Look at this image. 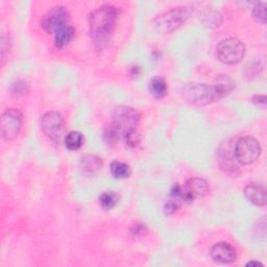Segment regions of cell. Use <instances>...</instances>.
Wrapping results in <instances>:
<instances>
[{
	"label": "cell",
	"mask_w": 267,
	"mask_h": 267,
	"mask_svg": "<svg viewBox=\"0 0 267 267\" xmlns=\"http://www.w3.org/2000/svg\"><path fill=\"white\" fill-rule=\"evenodd\" d=\"M118 19V11L115 7L104 5L95 9L89 16V27L94 39L104 40L115 28Z\"/></svg>",
	"instance_id": "1"
},
{
	"label": "cell",
	"mask_w": 267,
	"mask_h": 267,
	"mask_svg": "<svg viewBox=\"0 0 267 267\" xmlns=\"http://www.w3.org/2000/svg\"><path fill=\"white\" fill-rule=\"evenodd\" d=\"M185 99L195 106H207L222 98L215 86L201 83H189L183 89Z\"/></svg>",
	"instance_id": "2"
},
{
	"label": "cell",
	"mask_w": 267,
	"mask_h": 267,
	"mask_svg": "<svg viewBox=\"0 0 267 267\" xmlns=\"http://www.w3.org/2000/svg\"><path fill=\"white\" fill-rule=\"evenodd\" d=\"M192 14V9L189 7H178L160 15L155 20V28L160 34L174 31L185 23Z\"/></svg>",
	"instance_id": "3"
},
{
	"label": "cell",
	"mask_w": 267,
	"mask_h": 267,
	"mask_svg": "<svg viewBox=\"0 0 267 267\" xmlns=\"http://www.w3.org/2000/svg\"><path fill=\"white\" fill-rule=\"evenodd\" d=\"M244 55L245 46L237 38H228L222 40L216 47L217 59L223 64H238L242 61Z\"/></svg>",
	"instance_id": "4"
},
{
	"label": "cell",
	"mask_w": 267,
	"mask_h": 267,
	"mask_svg": "<svg viewBox=\"0 0 267 267\" xmlns=\"http://www.w3.org/2000/svg\"><path fill=\"white\" fill-rule=\"evenodd\" d=\"M234 155L236 161L242 165L253 164L259 159L261 155V145L254 137H242L236 142Z\"/></svg>",
	"instance_id": "5"
},
{
	"label": "cell",
	"mask_w": 267,
	"mask_h": 267,
	"mask_svg": "<svg viewBox=\"0 0 267 267\" xmlns=\"http://www.w3.org/2000/svg\"><path fill=\"white\" fill-rule=\"evenodd\" d=\"M140 122V115L137 110L126 106H119L113 112V125L121 135L130 130H135Z\"/></svg>",
	"instance_id": "6"
},
{
	"label": "cell",
	"mask_w": 267,
	"mask_h": 267,
	"mask_svg": "<svg viewBox=\"0 0 267 267\" xmlns=\"http://www.w3.org/2000/svg\"><path fill=\"white\" fill-rule=\"evenodd\" d=\"M23 123L22 113L17 109L7 110L2 116L0 121V130L5 140H14L20 132Z\"/></svg>",
	"instance_id": "7"
},
{
	"label": "cell",
	"mask_w": 267,
	"mask_h": 267,
	"mask_svg": "<svg viewBox=\"0 0 267 267\" xmlns=\"http://www.w3.org/2000/svg\"><path fill=\"white\" fill-rule=\"evenodd\" d=\"M41 128L51 141L59 142L65 129V122L61 114L55 111L45 113L41 118Z\"/></svg>",
	"instance_id": "8"
},
{
	"label": "cell",
	"mask_w": 267,
	"mask_h": 267,
	"mask_svg": "<svg viewBox=\"0 0 267 267\" xmlns=\"http://www.w3.org/2000/svg\"><path fill=\"white\" fill-rule=\"evenodd\" d=\"M70 15L66 8L54 7L50 9L42 18L41 26L48 34H55L66 25H69Z\"/></svg>",
	"instance_id": "9"
},
{
	"label": "cell",
	"mask_w": 267,
	"mask_h": 267,
	"mask_svg": "<svg viewBox=\"0 0 267 267\" xmlns=\"http://www.w3.org/2000/svg\"><path fill=\"white\" fill-rule=\"evenodd\" d=\"M211 257L214 261L227 264L236 260L237 254L234 247L227 242H218L211 250Z\"/></svg>",
	"instance_id": "10"
},
{
	"label": "cell",
	"mask_w": 267,
	"mask_h": 267,
	"mask_svg": "<svg viewBox=\"0 0 267 267\" xmlns=\"http://www.w3.org/2000/svg\"><path fill=\"white\" fill-rule=\"evenodd\" d=\"M244 195L250 203L258 207L266 205V190L261 184H250L244 188Z\"/></svg>",
	"instance_id": "11"
},
{
	"label": "cell",
	"mask_w": 267,
	"mask_h": 267,
	"mask_svg": "<svg viewBox=\"0 0 267 267\" xmlns=\"http://www.w3.org/2000/svg\"><path fill=\"white\" fill-rule=\"evenodd\" d=\"M220 167L226 171V173H234L237 169L236 166V158L234 155V150L228 147L227 145L221 146L219 149V157H218Z\"/></svg>",
	"instance_id": "12"
},
{
	"label": "cell",
	"mask_w": 267,
	"mask_h": 267,
	"mask_svg": "<svg viewBox=\"0 0 267 267\" xmlns=\"http://www.w3.org/2000/svg\"><path fill=\"white\" fill-rule=\"evenodd\" d=\"M186 188L189 190V192L192 194L194 198L203 197L207 195L210 191L209 183L201 178H192L188 180L186 184Z\"/></svg>",
	"instance_id": "13"
},
{
	"label": "cell",
	"mask_w": 267,
	"mask_h": 267,
	"mask_svg": "<svg viewBox=\"0 0 267 267\" xmlns=\"http://www.w3.org/2000/svg\"><path fill=\"white\" fill-rule=\"evenodd\" d=\"M75 30L73 26L66 25L54 34V46L56 48H63L69 44L74 38Z\"/></svg>",
	"instance_id": "14"
},
{
	"label": "cell",
	"mask_w": 267,
	"mask_h": 267,
	"mask_svg": "<svg viewBox=\"0 0 267 267\" xmlns=\"http://www.w3.org/2000/svg\"><path fill=\"white\" fill-rule=\"evenodd\" d=\"M81 167L84 173L89 174V175H94V174H97L98 171L102 169L103 162L96 156L87 155L82 158Z\"/></svg>",
	"instance_id": "15"
},
{
	"label": "cell",
	"mask_w": 267,
	"mask_h": 267,
	"mask_svg": "<svg viewBox=\"0 0 267 267\" xmlns=\"http://www.w3.org/2000/svg\"><path fill=\"white\" fill-rule=\"evenodd\" d=\"M148 88L149 92L154 95L156 98H163L168 92V86L165 80L160 78V76H156V78L151 79Z\"/></svg>",
	"instance_id": "16"
},
{
	"label": "cell",
	"mask_w": 267,
	"mask_h": 267,
	"mask_svg": "<svg viewBox=\"0 0 267 267\" xmlns=\"http://www.w3.org/2000/svg\"><path fill=\"white\" fill-rule=\"evenodd\" d=\"M214 86L216 87V89L218 90V92L223 97V96H225V95H227L228 93H231L234 90L235 82L228 75L221 74L217 78L216 84Z\"/></svg>",
	"instance_id": "17"
},
{
	"label": "cell",
	"mask_w": 267,
	"mask_h": 267,
	"mask_svg": "<svg viewBox=\"0 0 267 267\" xmlns=\"http://www.w3.org/2000/svg\"><path fill=\"white\" fill-rule=\"evenodd\" d=\"M84 141L85 139H84L82 132L70 131L65 137V146L71 151H76L82 148Z\"/></svg>",
	"instance_id": "18"
},
{
	"label": "cell",
	"mask_w": 267,
	"mask_h": 267,
	"mask_svg": "<svg viewBox=\"0 0 267 267\" xmlns=\"http://www.w3.org/2000/svg\"><path fill=\"white\" fill-rule=\"evenodd\" d=\"M111 174L115 179H126L130 176V167L128 164L120 161H113L110 165Z\"/></svg>",
	"instance_id": "19"
},
{
	"label": "cell",
	"mask_w": 267,
	"mask_h": 267,
	"mask_svg": "<svg viewBox=\"0 0 267 267\" xmlns=\"http://www.w3.org/2000/svg\"><path fill=\"white\" fill-rule=\"evenodd\" d=\"M119 202V195L114 191H106L99 196V204L105 210H111Z\"/></svg>",
	"instance_id": "20"
},
{
	"label": "cell",
	"mask_w": 267,
	"mask_h": 267,
	"mask_svg": "<svg viewBox=\"0 0 267 267\" xmlns=\"http://www.w3.org/2000/svg\"><path fill=\"white\" fill-rule=\"evenodd\" d=\"M203 23L210 28L218 27L222 23V16L216 11H209L203 17Z\"/></svg>",
	"instance_id": "21"
},
{
	"label": "cell",
	"mask_w": 267,
	"mask_h": 267,
	"mask_svg": "<svg viewBox=\"0 0 267 267\" xmlns=\"http://www.w3.org/2000/svg\"><path fill=\"white\" fill-rule=\"evenodd\" d=\"M120 137H121V132L113 124H111L109 127H107V129L105 131V140L109 145L116 144Z\"/></svg>",
	"instance_id": "22"
},
{
	"label": "cell",
	"mask_w": 267,
	"mask_h": 267,
	"mask_svg": "<svg viewBox=\"0 0 267 267\" xmlns=\"http://www.w3.org/2000/svg\"><path fill=\"white\" fill-rule=\"evenodd\" d=\"M253 16L262 24L266 22V3H257L253 8Z\"/></svg>",
	"instance_id": "23"
},
{
	"label": "cell",
	"mask_w": 267,
	"mask_h": 267,
	"mask_svg": "<svg viewBox=\"0 0 267 267\" xmlns=\"http://www.w3.org/2000/svg\"><path fill=\"white\" fill-rule=\"evenodd\" d=\"M146 234H147V227L145 224H143L141 222H136L130 226L129 235L132 238H140Z\"/></svg>",
	"instance_id": "24"
},
{
	"label": "cell",
	"mask_w": 267,
	"mask_h": 267,
	"mask_svg": "<svg viewBox=\"0 0 267 267\" xmlns=\"http://www.w3.org/2000/svg\"><path fill=\"white\" fill-rule=\"evenodd\" d=\"M180 206H181V201L170 196V198L167 201V203L164 206V213L166 215L174 214L175 212L178 211Z\"/></svg>",
	"instance_id": "25"
},
{
	"label": "cell",
	"mask_w": 267,
	"mask_h": 267,
	"mask_svg": "<svg viewBox=\"0 0 267 267\" xmlns=\"http://www.w3.org/2000/svg\"><path fill=\"white\" fill-rule=\"evenodd\" d=\"M28 89V84L24 81H16L12 84L11 86V91L12 93L14 94H17V95H20V94H24Z\"/></svg>",
	"instance_id": "26"
},
{
	"label": "cell",
	"mask_w": 267,
	"mask_h": 267,
	"mask_svg": "<svg viewBox=\"0 0 267 267\" xmlns=\"http://www.w3.org/2000/svg\"><path fill=\"white\" fill-rule=\"evenodd\" d=\"M11 49V39L10 36L4 32L2 35V60H3V65L5 64L6 60V53L9 52Z\"/></svg>",
	"instance_id": "27"
},
{
	"label": "cell",
	"mask_w": 267,
	"mask_h": 267,
	"mask_svg": "<svg viewBox=\"0 0 267 267\" xmlns=\"http://www.w3.org/2000/svg\"><path fill=\"white\" fill-rule=\"evenodd\" d=\"M124 138H125L126 143L131 147L137 146L139 143V135H138V132L136 129L126 132L124 135Z\"/></svg>",
	"instance_id": "28"
},
{
	"label": "cell",
	"mask_w": 267,
	"mask_h": 267,
	"mask_svg": "<svg viewBox=\"0 0 267 267\" xmlns=\"http://www.w3.org/2000/svg\"><path fill=\"white\" fill-rule=\"evenodd\" d=\"M253 103L265 109L266 108V96L265 95H255V96L253 97Z\"/></svg>",
	"instance_id": "29"
},
{
	"label": "cell",
	"mask_w": 267,
	"mask_h": 267,
	"mask_svg": "<svg viewBox=\"0 0 267 267\" xmlns=\"http://www.w3.org/2000/svg\"><path fill=\"white\" fill-rule=\"evenodd\" d=\"M246 266H263V264L259 261H251L246 264Z\"/></svg>",
	"instance_id": "30"
},
{
	"label": "cell",
	"mask_w": 267,
	"mask_h": 267,
	"mask_svg": "<svg viewBox=\"0 0 267 267\" xmlns=\"http://www.w3.org/2000/svg\"><path fill=\"white\" fill-rule=\"evenodd\" d=\"M140 69L138 66H132L131 70H130V74H139Z\"/></svg>",
	"instance_id": "31"
}]
</instances>
